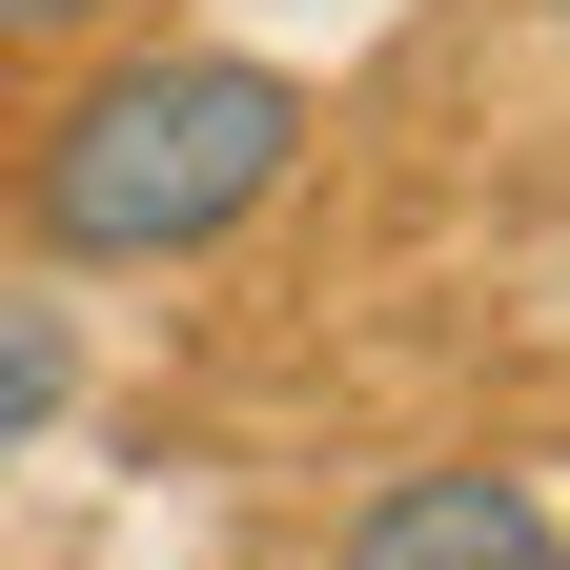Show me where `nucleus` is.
I'll return each instance as SVG.
<instances>
[{
	"label": "nucleus",
	"instance_id": "1",
	"mask_svg": "<svg viewBox=\"0 0 570 570\" xmlns=\"http://www.w3.org/2000/svg\"><path fill=\"white\" fill-rule=\"evenodd\" d=\"M285 164H306V82H285V61H225V41H164V61H102V82L41 122L21 225L61 265H184V245L265 225Z\"/></svg>",
	"mask_w": 570,
	"mask_h": 570
},
{
	"label": "nucleus",
	"instance_id": "3",
	"mask_svg": "<svg viewBox=\"0 0 570 570\" xmlns=\"http://www.w3.org/2000/svg\"><path fill=\"white\" fill-rule=\"evenodd\" d=\"M41 407H61V326H0V449H21Z\"/></svg>",
	"mask_w": 570,
	"mask_h": 570
},
{
	"label": "nucleus",
	"instance_id": "5",
	"mask_svg": "<svg viewBox=\"0 0 570 570\" xmlns=\"http://www.w3.org/2000/svg\"><path fill=\"white\" fill-rule=\"evenodd\" d=\"M550 21H570V0H550Z\"/></svg>",
	"mask_w": 570,
	"mask_h": 570
},
{
	"label": "nucleus",
	"instance_id": "4",
	"mask_svg": "<svg viewBox=\"0 0 570 570\" xmlns=\"http://www.w3.org/2000/svg\"><path fill=\"white\" fill-rule=\"evenodd\" d=\"M122 21V0H0V61H21V41H102Z\"/></svg>",
	"mask_w": 570,
	"mask_h": 570
},
{
	"label": "nucleus",
	"instance_id": "2",
	"mask_svg": "<svg viewBox=\"0 0 570 570\" xmlns=\"http://www.w3.org/2000/svg\"><path fill=\"white\" fill-rule=\"evenodd\" d=\"M346 570H570V550L510 469H407V489L346 510Z\"/></svg>",
	"mask_w": 570,
	"mask_h": 570
}]
</instances>
